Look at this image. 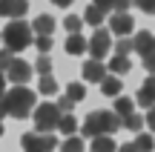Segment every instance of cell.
<instances>
[{
	"mask_svg": "<svg viewBox=\"0 0 155 152\" xmlns=\"http://www.w3.org/2000/svg\"><path fill=\"white\" fill-rule=\"evenodd\" d=\"M0 106H3V115H12V118L23 121V118H29L32 109H35V92L23 89V86H15V89H9L3 95Z\"/></svg>",
	"mask_w": 155,
	"mask_h": 152,
	"instance_id": "6da1fadb",
	"label": "cell"
},
{
	"mask_svg": "<svg viewBox=\"0 0 155 152\" xmlns=\"http://www.w3.org/2000/svg\"><path fill=\"white\" fill-rule=\"evenodd\" d=\"M121 129V118L115 112H106V109H95V112L86 115L81 132L89 138H101V135H112V132Z\"/></svg>",
	"mask_w": 155,
	"mask_h": 152,
	"instance_id": "7a4b0ae2",
	"label": "cell"
},
{
	"mask_svg": "<svg viewBox=\"0 0 155 152\" xmlns=\"http://www.w3.org/2000/svg\"><path fill=\"white\" fill-rule=\"evenodd\" d=\"M32 40H35V34L26 20H9V26L0 32V43H6V52H12V55L32 46Z\"/></svg>",
	"mask_w": 155,
	"mask_h": 152,
	"instance_id": "3957f363",
	"label": "cell"
},
{
	"mask_svg": "<svg viewBox=\"0 0 155 152\" xmlns=\"http://www.w3.org/2000/svg\"><path fill=\"white\" fill-rule=\"evenodd\" d=\"M58 121H61V112H58L55 103H40V106H35V129H38L40 135L58 129Z\"/></svg>",
	"mask_w": 155,
	"mask_h": 152,
	"instance_id": "277c9868",
	"label": "cell"
},
{
	"mask_svg": "<svg viewBox=\"0 0 155 152\" xmlns=\"http://www.w3.org/2000/svg\"><path fill=\"white\" fill-rule=\"evenodd\" d=\"M109 49H112V34H109V29H95L92 40H86V52L92 55L89 60H104V55Z\"/></svg>",
	"mask_w": 155,
	"mask_h": 152,
	"instance_id": "5b68a950",
	"label": "cell"
},
{
	"mask_svg": "<svg viewBox=\"0 0 155 152\" xmlns=\"http://www.w3.org/2000/svg\"><path fill=\"white\" fill-rule=\"evenodd\" d=\"M20 147L23 152H52L58 147V138L55 135H35V132H26V135L20 138Z\"/></svg>",
	"mask_w": 155,
	"mask_h": 152,
	"instance_id": "8992f818",
	"label": "cell"
},
{
	"mask_svg": "<svg viewBox=\"0 0 155 152\" xmlns=\"http://www.w3.org/2000/svg\"><path fill=\"white\" fill-rule=\"evenodd\" d=\"M6 75H9L12 83L23 86L29 78H32V63H26V60H20V57H15V60H12V66L6 69Z\"/></svg>",
	"mask_w": 155,
	"mask_h": 152,
	"instance_id": "52a82bcc",
	"label": "cell"
},
{
	"mask_svg": "<svg viewBox=\"0 0 155 152\" xmlns=\"http://www.w3.org/2000/svg\"><path fill=\"white\" fill-rule=\"evenodd\" d=\"M135 29V20L129 15H112L109 17V34H118V37H129Z\"/></svg>",
	"mask_w": 155,
	"mask_h": 152,
	"instance_id": "ba28073f",
	"label": "cell"
},
{
	"mask_svg": "<svg viewBox=\"0 0 155 152\" xmlns=\"http://www.w3.org/2000/svg\"><path fill=\"white\" fill-rule=\"evenodd\" d=\"M26 11H29V0H0V17L20 20Z\"/></svg>",
	"mask_w": 155,
	"mask_h": 152,
	"instance_id": "9c48e42d",
	"label": "cell"
},
{
	"mask_svg": "<svg viewBox=\"0 0 155 152\" xmlns=\"http://www.w3.org/2000/svg\"><path fill=\"white\" fill-rule=\"evenodd\" d=\"M155 49V34L152 32H135V37H132V52H138L141 57H147L150 52Z\"/></svg>",
	"mask_w": 155,
	"mask_h": 152,
	"instance_id": "30bf717a",
	"label": "cell"
},
{
	"mask_svg": "<svg viewBox=\"0 0 155 152\" xmlns=\"http://www.w3.org/2000/svg\"><path fill=\"white\" fill-rule=\"evenodd\" d=\"M135 101H138L141 106H147V109H152V106H155V75H147V80L141 83L138 98H135Z\"/></svg>",
	"mask_w": 155,
	"mask_h": 152,
	"instance_id": "8fae6325",
	"label": "cell"
},
{
	"mask_svg": "<svg viewBox=\"0 0 155 152\" xmlns=\"http://www.w3.org/2000/svg\"><path fill=\"white\" fill-rule=\"evenodd\" d=\"M106 78V66L101 60H86L83 63V80L86 83H101Z\"/></svg>",
	"mask_w": 155,
	"mask_h": 152,
	"instance_id": "7c38bea8",
	"label": "cell"
},
{
	"mask_svg": "<svg viewBox=\"0 0 155 152\" xmlns=\"http://www.w3.org/2000/svg\"><path fill=\"white\" fill-rule=\"evenodd\" d=\"M55 17L52 15H38V20H35V37H52V32H55Z\"/></svg>",
	"mask_w": 155,
	"mask_h": 152,
	"instance_id": "4fadbf2b",
	"label": "cell"
},
{
	"mask_svg": "<svg viewBox=\"0 0 155 152\" xmlns=\"http://www.w3.org/2000/svg\"><path fill=\"white\" fill-rule=\"evenodd\" d=\"M63 49H66V55H83L86 52V37L83 34H69Z\"/></svg>",
	"mask_w": 155,
	"mask_h": 152,
	"instance_id": "5bb4252c",
	"label": "cell"
},
{
	"mask_svg": "<svg viewBox=\"0 0 155 152\" xmlns=\"http://www.w3.org/2000/svg\"><path fill=\"white\" fill-rule=\"evenodd\" d=\"M121 89H124V86H121V80H118L115 75H106V78L101 80V92H104L106 98H118Z\"/></svg>",
	"mask_w": 155,
	"mask_h": 152,
	"instance_id": "9a60e30c",
	"label": "cell"
},
{
	"mask_svg": "<svg viewBox=\"0 0 155 152\" xmlns=\"http://www.w3.org/2000/svg\"><path fill=\"white\" fill-rule=\"evenodd\" d=\"M58 132H61V135H69V138L78 132V118H75L72 112L61 115V121H58Z\"/></svg>",
	"mask_w": 155,
	"mask_h": 152,
	"instance_id": "2e32d148",
	"label": "cell"
},
{
	"mask_svg": "<svg viewBox=\"0 0 155 152\" xmlns=\"http://www.w3.org/2000/svg\"><path fill=\"white\" fill-rule=\"evenodd\" d=\"M104 20H106V11H101L98 6H86V11H83V23L101 29V23H104Z\"/></svg>",
	"mask_w": 155,
	"mask_h": 152,
	"instance_id": "e0dca14e",
	"label": "cell"
},
{
	"mask_svg": "<svg viewBox=\"0 0 155 152\" xmlns=\"http://www.w3.org/2000/svg\"><path fill=\"white\" fill-rule=\"evenodd\" d=\"M121 126H124V129H129V132H141V129H144V115H138V112L124 115V118H121Z\"/></svg>",
	"mask_w": 155,
	"mask_h": 152,
	"instance_id": "ac0fdd59",
	"label": "cell"
},
{
	"mask_svg": "<svg viewBox=\"0 0 155 152\" xmlns=\"http://www.w3.org/2000/svg\"><path fill=\"white\" fill-rule=\"evenodd\" d=\"M92 152H118L112 135H101V138H92Z\"/></svg>",
	"mask_w": 155,
	"mask_h": 152,
	"instance_id": "d6986e66",
	"label": "cell"
},
{
	"mask_svg": "<svg viewBox=\"0 0 155 152\" xmlns=\"http://www.w3.org/2000/svg\"><path fill=\"white\" fill-rule=\"evenodd\" d=\"M106 69H112V75L118 78V75H127L129 69H132V63H129V57H121V55H115V57L109 60V66H106Z\"/></svg>",
	"mask_w": 155,
	"mask_h": 152,
	"instance_id": "ffe728a7",
	"label": "cell"
},
{
	"mask_svg": "<svg viewBox=\"0 0 155 152\" xmlns=\"http://www.w3.org/2000/svg\"><path fill=\"white\" fill-rule=\"evenodd\" d=\"M132 109H135V101H132V98H124V95L115 98V115H121V118H124V115H129Z\"/></svg>",
	"mask_w": 155,
	"mask_h": 152,
	"instance_id": "44dd1931",
	"label": "cell"
},
{
	"mask_svg": "<svg viewBox=\"0 0 155 152\" xmlns=\"http://www.w3.org/2000/svg\"><path fill=\"white\" fill-rule=\"evenodd\" d=\"M38 92H40V95H55V92H58V80L52 78V75H43L40 83H38Z\"/></svg>",
	"mask_w": 155,
	"mask_h": 152,
	"instance_id": "7402d4cb",
	"label": "cell"
},
{
	"mask_svg": "<svg viewBox=\"0 0 155 152\" xmlns=\"http://www.w3.org/2000/svg\"><path fill=\"white\" fill-rule=\"evenodd\" d=\"M66 98H69L72 103L83 101V98H86V89H83V83H69V86H66Z\"/></svg>",
	"mask_w": 155,
	"mask_h": 152,
	"instance_id": "603a6c76",
	"label": "cell"
},
{
	"mask_svg": "<svg viewBox=\"0 0 155 152\" xmlns=\"http://www.w3.org/2000/svg\"><path fill=\"white\" fill-rule=\"evenodd\" d=\"M61 152H83V138H78V135L66 138V141L61 144Z\"/></svg>",
	"mask_w": 155,
	"mask_h": 152,
	"instance_id": "cb8c5ba5",
	"label": "cell"
},
{
	"mask_svg": "<svg viewBox=\"0 0 155 152\" xmlns=\"http://www.w3.org/2000/svg\"><path fill=\"white\" fill-rule=\"evenodd\" d=\"M132 144L138 147V152H152V149H155V141H152V135H138Z\"/></svg>",
	"mask_w": 155,
	"mask_h": 152,
	"instance_id": "d4e9b609",
	"label": "cell"
},
{
	"mask_svg": "<svg viewBox=\"0 0 155 152\" xmlns=\"http://www.w3.org/2000/svg\"><path fill=\"white\" fill-rule=\"evenodd\" d=\"M112 46H115V55L129 57V52H132V37H121L118 43H112Z\"/></svg>",
	"mask_w": 155,
	"mask_h": 152,
	"instance_id": "484cf974",
	"label": "cell"
},
{
	"mask_svg": "<svg viewBox=\"0 0 155 152\" xmlns=\"http://www.w3.org/2000/svg\"><path fill=\"white\" fill-rule=\"evenodd\" d=\"M63 26H66V32L69 34H81V26H83V20L78 15H69L66 20H63Z\"/></svg>",
	"mask_w": 155,
	"mask_h": 152,
	"instance_id": "4316f807",
	"label": "cell"
},
{
	"mask_svg": "<svg viewBox=\"0 0 155 152\" xmlns=\"http://www.w3.org/2000/svg\"><path fill=\"white\" fill-rule=\"evenodd\" d=\"M35 72H40V78H43V75H52V60L46 55H40L38 60H35Z\"/></svg>",
	"mask_w": 155,
	"mask_h": 152,
	"instance_id": "83f0119b",
	"label": "cell"
},
{
	"mask_svg": "<svg viewBox=\"0 0 155 152\" xmlns=\"http://www.w3.org/2000/svg\"><path fill=\"white\" fill-rule=\"evenodd\" d=\"M129 6H132V0H112V11L115 15H129Z\"/></svg>",
	"mask_w": 155,
	"mask_h": 152,
	"instance_id": "f1b7e54d",
	"label": "cell"
},
{
	"mask_svg": "<svg viewBox=\"0 0 155 152\" xmlns=\"http://www.w3.org/2000/svg\"><path fill=\"white\" fill-rule=\"evenodd\" d=\"M135 6H138L144 15H155V0H132Z\"/></svg>",
	"mask_w": 155,
	"mask_h": 152,
	"instance_id": "f546056e",
	"label": "cell"
},
{
	"mask_svg": "<svg viewBox=\"0 0 155 152\" xmlns=\"http://www.w3.org/2000/svg\"><path fill=\"white\" fill-rule=\"evenodd\" d=\"M32 43L38 46V52H40V55H46V52L52 49V37H35Z\"/></svg>",
	"mask_w": 155,
	"mask_h": 152,
	"instance_id": "4dcf8cb0",
	"label": "cell"
},
{
	"mask_svg": "<svg viewBox=\"0 0 155 152\" xmlns=\"http://www.w3.org/2000/svg\"><path fill=\"white\" fill-rule=\"evenodd\" d=\"M55 106H58V112H61V115H66V112H69V109H72V106H75V103H72V101H69V98H66V95H61V98H58V103H55Z\"/></svg>",
	"mask_w": 155,
	"mask_h": 152,
	"instance_id": "1f68e13d",
	"label": "cell"
},
{
	"mask_svg": "<svg viewBox=\"0 0 155 152\" xmlns=\"http://www.w3.org/2000/svg\"><path fill=\"white\" fill-rule=\"evenodd\" d=\"M12 60H15V55H12V52H0V72H3V69H9L12 66Z\"/></svg>",
	"mask_w": 155,
	"mask_h": 152,
	"instance_id": "d6a6232c",
	"label": "cell"
},
{
	"mask_svg": "<svg viewBox=\"0 0 155 152\" xmlns=\"http://www.w3.org/2000/svg\"><path fill=\"white\" fill-rule=\"evenodd\" d=\"M144 69H147V72H150V75H155V49H152L150 55L144 57Z\"/></svg>",
	"mask_w": 155,
	"mask_h": 152,
	"instance_id": "836d02e7",
	"label": "cell"
},
{
	"mask_svg": "<svg viewBox=\"0 0 155 152\" xmlns=\"http://www.w3.org/2000/svg\"><path fill=\"white\" fill-rule=\"evenodd\" d=\"M92 6H98L101 11H112V0H92Z\"/></svg>",
	"mask_w": 155,
	"mask_h": 152,
	"instance_id": "e575fe53",
	"label": "cell"
},
{
	"mask_svg": "<svg viewBox=\"0 0 155 152\" xmlns=\"http://www.w3.org/2000/svg\"><path fill=\"white\" fill-rule=\"evenodd\" d=\"M144 124H147V126H150V129L155 132V106L150 109V115H147V118H144Z\"/></svg>",
	"mask_w": 155,
	"mask_h": 152,
	"instance_id": "d590c367",
	"label": "cell"
},
{
	"mask_svg": "<svg viewBox=\"0 0 155 152\" xmlns=\"http://www.w3.org/2000/svg\"><path fill=\"white\" fill-rule=\"evenodd\" d=\"M118 152H138L135 144H124V147H118Z\"/></svg>",
	"mask_w": 155,
	"mask_h": 152,
	"instance_id": "8d00e7d4",
	"label": "cell"
},
{
	"mask_svg": "<svg viewBox=\"0 0 155 152\" xmlns=\"http://www.w3.org/2000/svg\"><path fill=\"white\" fill-rule=\"evenodd\" d=\"M3 95H6V78H3V72H0V101H3Z\"/></svg>",
	"mask_w": 155,
	"mask_h": 152,
	"instance_id": "74e56055",
	"label": "cell"
},
{
	"mask_svg": "<svg viewBox=\"0 0 155 152\" xmlns=\"http://www.w3.org/2000/svg\"><path fill=\"white\" fill-rule=\"evenodd\" d=\"M55 6H61V9H66V6H72V0H52Z\"/></svg>",
	"mask_w": 155,
	"mask_h": 152,
	"instance_id": "f35d334b",
	"label": "cell"
},
{
	"mask_svg": "<svg viewBox=\"0 0 155 152\" xmlns=\"http://www.w3.org/2000/svg\"><path fill=\"white\" fill-rule=\"evenodd\" d=\"M0 121H3V106H0Z\"/></svg>",
	"mask_w": 155,
	"mask_h": 152,
	"instance_id": "ab89813d",
	"label": "cell"
},
{
	"mask_svg": "<svg viewBox=\"0 0 155 152\" xmlns=\"http://www.w3.org/2000/svg\"><path fill=\"white\" fill-rule=\"evenodd\" d=\"M0 135H3V124H0Z\"/></svg>",
	"mask_w": 155,
	"mask_h": 152,
	"instance_id": "60d3db41",
	"label": "cell"
}]
</instances>
